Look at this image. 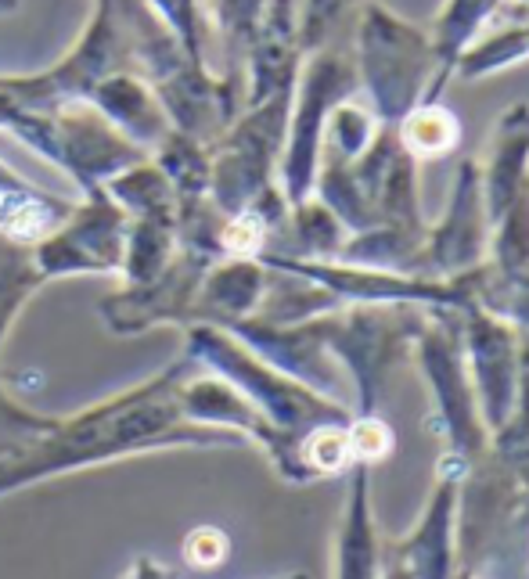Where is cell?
I'll list each match as a JSON object with an SVG mask.
<instances>
[{"label":"cell","instance_id":"obj_1","mask_svg":"<svg viewBox=\"0 0 529 579\" xmlns=\"http://www.w3.org/2000/svg\"><path fill=\"white\" fill-rule=\"evenodd\" d=\"M8 130H15L18 141H26L33 152L51 159L58 170H65L83 195L101 191L112 177L148 159L141 144L101 116L98 108L62 105L54 112H22L18 108Z\"/></svg>","mask_w":529,"mask_h":579},{"label":"cell","instance_id":"obj_2","mask_svg":"<svg viewBox=\"0 0 529 579\" xmlns=\"http://www.w3.org/2000/svg\"><path fill=\"white\" fill-rule=\"evenodd\" d=\"M126 213L105 188L83 195L72 205L62 227H54L44 241L29 249L36 274L44 281L72 274H119L126 252Z\"/></svg>","mask_w":529,"mask_h":579},{"label":"cell","instance_id":"obj_3","mask_svg":"<svg viewBox=\"0 0 529 579\" xmlns=\"http://www.w3.org/2000/svg\"><path fill=\"white\" fill-rule=\"evenodd\" d=\"M69 213V202L47 195L33 184L26 191L0 198V238L18 245V249H33L36 241H44L54 227H62Z\"/></svg>","mask_w":529,"mask_h":579},{"label":"cell","instance_id":"obj_4","mask_svg":"<svg viewBox=\"0 0 529 579\" xmlns=\"http://www.w3.org/2000/svg\"><path fill=\"white\" fill-rule=\"evenodd\" d=\"M407 141L418 148V152H440L454 141V123H450L443 112H422L407 123Z\"/></svg>","mask_w":529,"mask_h":579},{"label":"cell","instance_id":"obj_5","mask_svg":"<svg viewBox=\"0 0 529 579\" xmlns=\"http://www.w3.org/2000/svg\"><path fill=\"white\" fill-rule=\"evenodd\" d=\"M227 554V536L220 529H195L184 544V558L198 569H213V565L224 562Z\"/></svg>","mask_w":529,"mask_h":579},{"label":"cell","instance_id":"obj_6","mask_svg":"<svg viewBox=\"0 0 529 579\" xmlns=\"http://www.w3.org/2000/svg\"><path fill=\"white\" fill-rule=\"evenodd\" d=\"M346 450H350V443L342 436H335V432H321V436L310 439V461H314L317 468H328V472L346 461Z\"/></svg>","mask_w":529,"mask_h":579},{"label":"cell","instance_id":"obj_7","mask_svg":"<svg viewBox=\"0 0 529 579\" xmlns=\"http://www.w3.org/2000/svg\"><path fill=\"white\" fill-rule=\"evenodd\" d=\"M386 446H389V432L378 421H364V425L353 428V436H350V450H357L360 457H378V454H386Z\"/></svg>","mask_w":529,"mask_h":579},{"label":"cell","instance_id":"obj_8","mask_svg":"<svg viewBox=\"0 0 529 579\" xmlns=\"http://www.w3.org/2000/svg\"><path fill=\"white\" fill-rule=\"evenodd\" d=\"M26 188H33L26 177H18L15 170L0 166V198H8V195H15V191H26Z\"/></svg>","mask_w":529,"mask_h":579},{"label":"cell","instance_id":"obj_9","mask_svg":"<svg viewBox=\"0 0 529 579\" xmlns=\"http://www.w3.org/2000/svg\"><path fill=\"white\" fill-rule=\"evenodd\" d=\"M15 8V0H0V15H4V11H11Z\"/></svg>","mask_w":529,"mask_h":579}]
</instances>
